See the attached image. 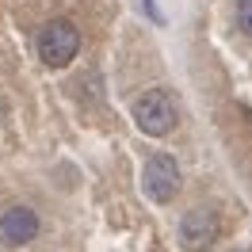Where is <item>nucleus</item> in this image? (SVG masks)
I'll list each match as a JSON object with an SVG mask.
<instances>
[{
	"label": "nucleus",
	"mask_w": 252,
	"mask_h": 252,
	"mask_svg": "<svg viewBox=\"0 0 252 252\" xmlns=\"http://www.w3.org/2000/svg\"><path fill=\"white\" fill-rule=\"evenodd\" d=\"M130 115H134V123H138L142 134L164 138V134H172V126H176V99L168 88H145L130 103Z\"/></svg>",
	"instance_id": "nucleus-1"
},
{
	"label": "nucleus",
	"mask_w": 252,
	"mask_h": 252,
	"mask_svg": "<svg viewBox=\"0 0 252 252\" xmlns=\"http://www.w3.org/2000/svg\"><path fill=\"white\" fill-rule=\"evenodd\" d=\"M38 210L27 203H12L4 214H0V241L4 245H27L38 237Z\"/></svg>",
	"instance_id": "nucleus-5"
},
{
	"label": "nucleus",
	"mask_w": 252,
	"mask_h": 252,
	"mask_svg": "<svg viewBox=\"0 0 252 252\" xmlns=\"http://www.w3.org/2000/svg\"><path fill=\"white\" fill-rule=\"evenodd\" d=\"M221 225H218V214L210 210V206H195L188 210L184 218H180V245L188 252H203L210 249L214 241H218Z\"/></svg>",
	"instance_id": "nucleus-4"
},
{
	"label": "nucleus",
	"mask_w": 252,
	"mask_h": 252,
	"mask_svg": "<svg viewBox=\"0 0 252 252\" xmlns=\"http://www.w3.org/2000/svg\"><path fill=\"white\" fill-rule=\"evenodd\" d=\"M237 27L252 38V0H237Z\"/></svg>",
	"instance_id": "nucleus-6"
},
{
	"label": "nucleus",
	"mask_w": 252,
	"mask_h": 252,
	"mask_svg": "<svg viewBox=\"0 0 252 252\" xmlns=\"http://www.w3.org/2000/svg\"><path fill=\"white\" fill-rule=\"evenodd\" d=\"M142 191L149 203H172L176 191H180V164H176L172 153H153L142 168Z\"/></svg>",
	"instance_id": "nucleus-3"
},
{
	"label": "nucleus",
	"mask_w": 252,
	"mask_h": 252,
	"mask_svg": "<svg viewBox=\"0 0 252 252\" xmlns=\"http://www.w3.org/2000/svg\"><path fill=\"white\" fill-rule=\"evenodd\" d=\"M241 252H245V249H241Z\"/></svg>",
	"instance_id": "nucleus-7"
},
{
	"label": "nucleus",
	"mask_w": 252,
	"mask_h": 252,
	"mask_svg": "<svg viewBox=\"0 0 252 252\" xmlns=\"http://www.w3.org/2000/svg\"><path fill=\"white\" fill-rule=\"evenodd\" d=\"M80 54V31L77 23L69 19H50L46 27L38 31V58L50 69H65Z\"/></svg>",
	"instance_id": "nucleus-2"
}]
</instances>
